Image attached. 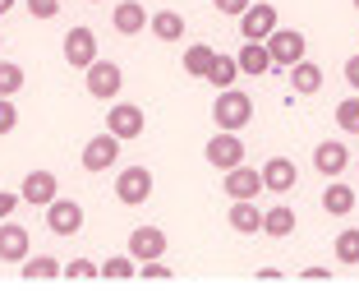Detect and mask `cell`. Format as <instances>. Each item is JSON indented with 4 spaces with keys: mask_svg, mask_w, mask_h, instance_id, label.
<instances>
[{
    "mask_svg": "<svg viewBox=\"0 0 359 300\" xmlns=\"http://www.w3.org/2000/svg\"><path fill=\"white\" fill-rule=\"evenodd\" d=\"M23 65H14V60H0V97H14L23 88Z\"/></svg>",
    "mask_w": 359,
    "mask_h": 300,
    "instance_id": "cell-30",
    "label": "cell"
},
{
    "mask_svg": "<svg viewBox=\"0 0 359 300\" xmlns=\"http://www.w3.org/2000/svg\"><path fill=\"white\" fill-rule=\"evenodd\" d=\"M222 190H226V199H258V194H263V171H254V167L240 162V167L226 171Z\"/></svg>",
    "mask_w": 359,
    "mask_h": 300,
    "instance_id": "cell-11",
    "label": "cell"
},
{
    "mask_svg": "<svg viewBox=\"0 0 359 300\" xmlns=\"http://www.w3.org/2000/svg\"><path fill=\"white\" fill-rule=\"evenodd\" d=\"M350 5H355V10H359V0H350Z\"/></svg>",
    "mask_w": 359,
    "mask_h": 300,
    "instance_id": "cell-41",
    "label": "cell"
},
{
    "mask_svg": "<svg viewBox=\"0 0 359 300\" xmlns=\"http://www.w3.org/2000/svg\"><path fill=\"white\" fill-rule=\"evenodd\" d=\"M332 254H337L346 268H355V263H359V226H346V231L332 240Z\"/></svg>",
    "mask_w": 359,
    "mask_h": 300,
    "instance_id": "cell-27",
    "label": "cell"
},
{
    "mask_svg": "<svg viewBox=\"0 0 359 300\" xmlns=\"http://www.w3.org/2000/svg\"><path fill=\"white\" fill-rule=\"evenodd\" d=\"M60 278H74V282H83V278H102V268H97L93 259H74V263H69V268H65Z\"/></svg>",
    "mask_w": 359,
    "mask_h": 300,
    "instance_id": "cell-32",
    "label": "cell"
},
{
    "mask_svg": "<svg viewBox=\"0 0 359 300\" xmlns=\"http://www.w3.org/2000/svg\"><path fill=\"white\" fill-rule=\"evenodd\" d=\"M28 14L32 19H55L60 14V0H28Z\"/></svg>",
    "mask_w": 359,
    "mask_h": 300,
    "instance_id": "cell-33",
    "label": "cell"
},
{
    "mask_svg": "<svg viewBox=\"0 0 359 300\" xmlns=\"http://www.w3.org/2000/svg\"><path fill=\"white\" fill-rule=\"evenodd\" d=\"M212 120H217V129H244L254 120V97L240 88H222L212 102Z\"/></svg>",
    "mask_w": 359,
    "mask_h": 300,
    "instance_id": "cell-1",
    "label": "cell"
},
{
    "mask_svg": "<svg viewBox=\"0 0 359 300\" xmlns=\"http://www.w3.org/2000/svg\"><path fill=\"white\" fill-rule=\"evenodd\" d=\"M111 23H116V32H125V37H134V32L148 28V10L138 5V0H120L116 14H111Z\"/></svg>",
    "mask_w": 359,
    "mask_h": 300,
    "instance_id": "cell-20",
    "label": "cell"
},
{
    "mask_svg": "<svg viewBox=\"0 0 359 300\" xmlns=\"http://www.w3.org/2000/svg\"><path fill=\"white\" fill-rule=\"evenodd\" d=\"M355 167H359V162H355Z\"/></svg>",
    "mask_w": 359,
    "mask_h": 300,
    "instance_id": "cell-42",
    "label": "cell"
},
{
    "mask_svg": "<svg viewBox=\"0 0 359 300\" xmlns=\"http://www.w3.org/2000/svg\"><path fill=\"white\" fill-rule=\"evenodd\" d=\"M106 129H111L120 143H129L148 129V116H143L138 102H111V107H106Z\"/></svg>",
    "mask_w": 359,
    "mask_h": 300,
    "instance_id": "cell-4",
    "label": "cell"
},
{
    "mask_svg": "<svg viewBox=\"0 0 359 300\" xmlns=\"http://www.w3.org/2000/svg\"><path fill=\"white\" fill-rule=\"evenodd\" d=\"M346 84L359 93V56H350V60H346Z\"/></svg>",
    "mask_w": 359,
    "mask_h": 300,
    "instance_id": "cell-37",
    "label": "cell"
},
{
    "mask_svg": "<svg viewBox=\"0 0 359 300\" xmlns=\"http://www.w3.org/2000/svg\"><path fill=\"white\" fill-rule=\"evenodd\" d=\"M240 60V74H272V56H267V42H244L235 51Z\"/></svg>",
    "mask_w": 359,
    "mask_h": 300,
    "instance_id": "cell-22",
    "label": "cell"
},
{
    "mask_svg": "<svg viewBox=\"0 0 359 300\" xmlns=\"http://www.w3.org/2000/svg\"><path fill=\"white\" fill-rule=\"evenodd\" d=\"M323 213L327 217H350L355 213V190H350L346 181H337V176H332L327 190H323Z\"/></svg>",
    "mask_w": 359,
    "mask_h": 300,
    "instance_id": "cell-19",
    "label": "cell"
},
{
    "mask_svg": "<svg viewBox=\"0 0 359 300\" xmlns=\"http://www.w3.org/2000/svg\"><path fill=\"white\" fill-rule=\"evenodd\" d=\"M276 23H281V14H276V5H267V0H254V5L240 14L244 42H267V37L276 32Z\"/></svg>",
    "mask_w": 359,
    "mask_h": 300,
    "instance_id": "cell-6",
    "label": "cell"
},
{
    "mask_svg": "<svg viewBox=\"0 0 359 300\" xmlns=\"http://www.w3.org/2000/svg\"><path fill=\"white\" fill-rule=\"evenodd\" d=\"M267 56H272V70H290L295 60H304V56H309V37L276 23V32L267 37Z\"/></svg>",
    "mask_w": 359,
    "mask_h": 300,
    "instance_id": "cell-3",
    "label": "cell"
},
{
    "mask_svg": "<svg viewBox=\"0 0 359 300\" xmlns=\"http://www.w3.org/2000/svg\"><path fill=\"white\" fill-rule=\"evenodd\" d=\"M258 171H263V190H272V194H290L295 181H299V167L290 157H272L267 167H258Z\"/></svg>",
    "mask_w": 359,
    "mask_h": 300,
    "instance_id": "cell-17",
    "label": "cell"
},
{
    "mask_svg": "<svg viewBox=\"0 0 359 300\" xmlns=\"http://www.w3.org/2000/svg\"><path fill=\"white\" fill-rule=\"evenodd\" d=\"M285 74H290V93H295V97H313L318 88H323V65H313L309 56H304V60H295Z\"/></svg>",
    "mask_w": 359,
    "mask_h": 300,
    "instance_id": "cell-18",
    "label": "cell"
},
{
    "mask_svg": "<svg viewBox=\"0 0 359 300\" xmlns=\"http://www.w3.org/2000/svg\"><path fill=\"white\" fill-rule=\"evenodd\" d=\"M235 236H258L263 231V213H258V199H231V213H226Z\"/></svg>",
    "mask_w": 359,
    "mask_h": 300,
    "instance_id": "cell-16",
    "label": "cell"
},
{
    "mask_svg": "<svg viewBox=\"0 0 359 300\" xmlns=\"http://www.w3.org/2000/svg\"><path fill=\"white\" fill-rule=\"evenodd\" d=\"M0 46H5V32H0Z\"/></svg>",
    "mask_w": 359,
    "mask_h": 300,
    "instance_id": "cell-40",
    "label": "cell"
},
{
    "mask_svg": "<svg viewBox=\"0 0 359 300\" xmlns=\"http://www.w3.org/2000/svg\"><path fill=\"white\" fill-rule=\"evenodd\" d=\"M290 231H295V208H290V204H276V208H267V213H263V236L285 240Z\"/></svg>",
    "mask_w": 359,
    "mask_h": 300,
    "instance_id": "cell-23",
    "label": "cell"
},
{
    "mask_svg": "<svg viewBox=\"0 0 359 300\" xmlns=\"http://www.w3.org/2000/svg\"><path fill=\"white\" fill-rule=\"evenodd\" d=\"M212 56H217V51H212L208 42H194L189 51H184V74H189V79H208V70H212Z\"/></svg>",
    "mask_w": 359,
    "mask_h": 300,
    "instance_id": "cell-26",
    "label": "cell"
},
{
    "mask_svg": "<svg viewBox=\"0 0 359 300\" xmlns=\"http://www.w3.org/2000/svg\"><path fill=\"white\" fill-rule=\"evenodd\" d=\"M14 5H19V0H0V19H5V14H10Z\"/></svg>",
    "mask_w": 359,
    "mask_h": 300,
    "instance_id": "cell-39",
    "label": "cell"
},
{
    "mask_svg": "<svg viewBox=\"0 0 359 300\" xmlns=\"http://www.w3.org/2000/svg\"><path fill=\"white\" fill-rule=\"evenodd\" d=\"M83 79H88V97H97V102H116L120 88H125V70L116 60H102V56L83 70Z\"/></svg>",
    "mask_w": 359,
    "mask_h": 300,
    "instance_id": "cell-2",
    "label": "cell"
},
{
    "mask_svg": "<svg viewBox=\"0 0 359 300\" xmlns=\"http://www.w3.org/2000/svg\"><path fill=\"white\" fill-rule=\"evenodd\" d=\"M46 226H51L55 236H79V231H83V208H79L74 199H60V194H55L51 204H46Z\"/></svg>",
    "mask_w": 359,
    "mask_h": 300,
    "instance_id": "cell-10",
    "label": "cell"
},
{
    "mask_svg": "<svg viewBox=\"0 0 359 300\" xmlns=\"http://www.w3.org/2000/svg\"><path fill=\"white\" fill-rule=\"evenodd\" d=\"M138 273H143L148 282H166V278H170V268L161 263V259H148V263H138Z\"/></svg>",
    "mask_w": 359,
    "mask_h": 300,
    "instance_id": "cell-34",
    "label": "cell"
},
{
    "mask_svg": "<svg viewBox=\"0 0 359 300\" xmlns=\"http://www.w3.org/2000/svg\"><path fill=\"white\" fill-rule=\"evenodd\" d=\"M148 32L157 37V42H180V37H184V14H175V10L148 14Z\"/></svg>",
    "mask_w": 359,
    "mask_h": 300,
    "instance_id": "cell-21",
    "label": "cell"
},
{
    "mask_svg": "<svg viewBox=\"0 0 359 300\" xmlns=\"http://www.w3.org/2000/svg\"><path fill=\"white\" fill-rule=\"evenodd\" d=\"M134 273H138L134 254H116V259H106V263H102V278H111V282H125V278H134Z\"/></svg>",
    "mask_w": 359,
    "mask_h": 300,
    "instance_id": "cell-28",
    "label": "cell"
},
{
    "mask_svg": "<svg viewBox=\"0 0 359 300\" xmlns=\"http://www.w3.org/2000/svg\"><path fill=\"white\" fill-rule=\"evenodd\" d=\"M129 254H134L138 263L161 259L166 254V231H161V226H134V231H129Z\"/></svg>",
    "mask_w": 359,
    "mask_h": 300,
    "instance_id": "cell-13",
    "label": "cell"
},
{
    "mask_svg": "<svg viewBox=\"0 0 359 300\" xmlns=\"http://www.w3.org/2000/svg\"><path fill=\"white\" fill-rule=\"evenodd\" d=\"M19 273H23V282H51V278H60V263H55L51 254H28L19 263Z\"/></svg>",
    "mask_w": 359,
    "mask_h": 300,
    "instance_id": "cell-24",
    "label": "cell"
},
{
    "mask_svg": "<svg viewBox=\"0 0 359 300\" xmlns=\"http://www.w3.org/2000/svg\"><path fill=\"white\" fill-rule=\"evenodd\" d=\"M116 199L129 204V208L148 204V199H152V171H148V167H125V171L116 176Z\"/></svg>",
    "mask_w": 359,
    "mask_h": 300,
    "instance_id": "cell-8",
    "label": "cell"
},
{
    "mask_svg": "<svg viewBox=\"0 0 359 300\" xmlns=\"http://www.w3.org/2000/svg\"><path fill=\"white\" fill-rule=\"evenodd\" d=\"M28 254H32L28 231H23L19 222H10V217H5V222H0V259H5V263H23Z\"/></svg>",
    "mask_w": 359,
    "mask_h": 300,
    "instance_id": "cell-15",
    "label": "cell"
},
{
    "mask_svg": "<svg viewBox=\"0 0 359 300\" xmlns=\"http://www.w3.org/2000/svg\"><path fill=\"white\" fill-rule=\"evenodd\" d=\"M235 79H240V60L217 51V56H212V70H208V84L222 93V88H235Z\"/></svg>",
    "mask_w": 359,
    "mask_h": 300,
    "instance_id": "cell-25",
    "label": "cell"
},
{
    "mask_svg": "<svg viewBox=\"0 0 359 300\" xmlns=\"http://www.w3.org/2000/svg\"><path fill=\"white\" fill-rule=\"evenodd\" d=\"M337 129L341 134H359V97L337 102Z\"/></svg>",
    "mask_w": 359,
    "mask_h": 300,
    "instance_id": "cell-29",
    "label": "cell"
},
{
    "mask_svg": "<svg viewBox=\"0 0 359 300\" xmlns=\"http://www.w3.org/2000/svg\"><path fill=\"white\" fill-rule=\"evenodd\" d=\"M313 167H318V176H341L350 167V148L341 139H323V143H313Z\"/></svg>",
    "mask_w": 359,
    "mask_h": 300,
    "instance_id": "cell-14",
    "label": "cell"
},
{
    "mask_svg": "<svg viewBox=\"0 0 359 300\" xmlns=\"http://www.w3.org/2000/svg\"><path fill=\"white\" fill-rule=\"evenodd\" d=\"M203 157L217 167V171H231V167H240L244 162V139H240V129H217L208 139V148H203Z\"/></svg>",
    "mask_w": 359,
    "mask_h": 300,
    "instance_id": "cell-5",
    "label": "cell"
},
{
    "mask_svg": "<svg viewBox=\"0 0 359 300\" xmlns=\"http://www.w3.org/2000/svg\"><path fill=\"white\" fill-rule=\"evenodd\" d=\"M19 129V107H14V97H0V139Z\"/></svg>",
    "mask_w": 359,
    "mask_h": 300,
    "instance_id": "cell-31",
    "label": "cell"
},
{
    "mask_svg": "<svg viewBox=\"0 0 359 300\" xmlns=\"http://www.w3.org/2000/svg\"><path fill=\"white\" fill-rule=\"evenodd\" d=\"M60 194V181H55L51 171H28L23 176V185H19V199L23 204H32V208H46Z\"/></svg>",
    "mask_w": 359,
    "mask_h": 300,
    "instance_id": "cell-12",
    "label": "cell"
},
{
    "mask_svg": "<svg viewBox=\"0 0 359 300\" xmlns=\"http://www.w3.org/2000/svg\"><path fill=\"white\" fill-rule=\"evenodd\" d=\"M120 148H125V143H120L111 129H106V134H93V139L83 143V171H93V176L111 171V167L120 162Z\"/></svg>",
    "mask_w": 359,
    "mask_h": 300,
    "instance_id": "cell-7",
    "label": "cell"
},
{
    "mask_svg": "<svg viewBox=\"0 0 359 300\" xmlns=\"http://www.w3.org/2000/svg\"><path fill=\"white\" fill-rule=\"evenodd\" d=\"M304 278H309V282H323V278H332V273H327V268H318V263H313V268H304Z\"/></svg>",
    "mask_w": 359,
    "mask_h": 300,
    "instance_id": "cell-38",
    "label": "cell"
},
{
    "mask_svg": "<svg viewBox=\"0 0 359 300\" xmlns=\"http://www.w3.org/2000/svg\"><path fill=\"white\" fill-rule=\"evenodd\" d=\"M60 51H65V65H69V70H88V65L97 60V32L93 28H69Z\"/></svg>",
    "mask_w": 359,
    "mask_h": 300,
    "instance_id": "cell-9",
    "label": "cell"
},
{
    "mask_svg": "<svg viewBox=\"0 0 359 300\" xmlns=\"http://www.w3.org/2000/svg\"><path fill=\"white\" fill-rule=\"evenodd\" d=\"M19 204H23L19 194H10V190H0V222H5V217H10V213H14V208H19Z\"/></svg>",
    "mask_w": 359,
    "mask_h": 300,
    "instance_id": "cell-36",
    "label": "cell"
},
{
    "mask_svg": "<svg viewBox=\"0 0 359 300\" xmlns=\"http://www.w3.org/2000/svg\"><path fill=\"white\" fill-rule=\"evenodd\" d=\"M212 5H217V14H231V19H240V14L249 10L254 0H212Z\"/></svg>",
    "mask_w": 359,
    "mask_h": 300,
    "instance_id": "cell-35",
    "label": "cell"
}]
</instances>
